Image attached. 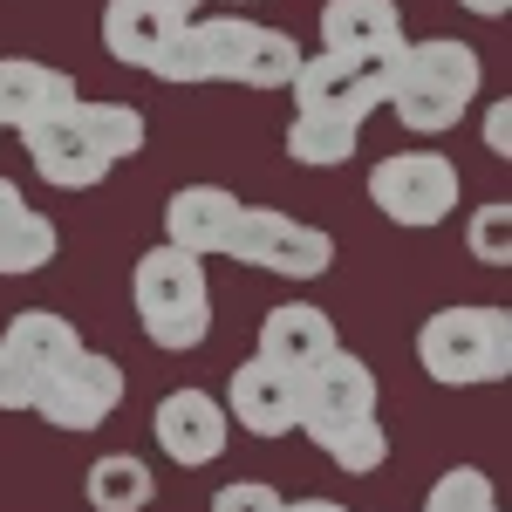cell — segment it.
<instances>
[{"instance_id": "cell-1", "label": "cell", "mask_w": 512, "mask_h": 512, "mask_svg": "<svg viewBox=\"0 0 512 512\" xmlns=\"http://www.w3.org/2000/svg\"><path fill=\"white\" fill-rule=\"evenodd\" d=\"M478 48L472 41H451V35H431V41H403L390 55V103L396 123L403 130H417V137H444V130H458L465 110H472L478 96Z\"/></svg>"}, {"instance_id": "cell-2", "label": "cell", "mask_w": 512, "mask_h": 512, "mask_svg": "<svg viewBox=\"0 0 512 512\" xmlns=\"http://www.w3.org/2000/svg\"><path fill=\"white\" fill-rule=\"evenodd\" d=\"M130 301L137 321L158 349L185 355L212 335V287H205V260L178 253V246H151L137 267H130Z\"/></svg>"}, {"instance_id": "cell-3", "label": "cell", "mask_w": 512, "mask_h": 512, "mask_svg": "<svg viewBox=\"0 0 512 512\" xmlns=\"http://www.w3.org/2000/svg\"><path fill=\"white\" fill-rule=\"evenodd\" d=\"M417 362L444 390H478L512 369V315L506 308H437L417 328Z\"/></svg>"}, {"instance_id": "cell-4", "label": "cell", "mask_w": 512, "mask_h": 512, "mask_svg": "<svg viewBox=\"0 0 512 512\" xmlns=\"http://www.w3.org/2000/svg\"><path fill=\"white\" fill-rule=\"evenodd\" d=\"M226 253L239 267L280 274V280H321L335 267V239L321 226H308V219H294V212H280V205H239V226L226 239Z\"/></svg>"}, {"instance_id": "cell-5", "label": "cell", "mask_w": 512, "mask_h": 512, "mask_svg": "<svg viewBox=\"0 0 512 512\" xmlns=\"http://www.w3.org/2000/svg\"><path fill=\"white\" fill-rule=\"evenodd\" d=\"M198 35H205L212 82H239V89H287L294 69H301V41L287 35V28L246 21V14H198Z\"/></svg>"}, {"instance_id": "cell-6", "label": "cell", "mask_w": 512, "mask_h": 512, "mask_svg": "<svg viewBox=\"0 0 512 512\" xmlns=\"http://www.w3.org/2000/svg\"><path fill=\"white\" fill-rule=\"evenodd\" d=\"M369 198L390 226H410V233H431L458 212V164L444 151H396L369 171Z\"/></svg>"}, {"instance_id": "cell-7", "label": "cell", "mask_w": 512, "mask_h": 512, "mask_svg": "<svg viewBox=\"0 0 512 512\" xmlns=\"http://www.w3.org/2000/svg\"><path fill=\"white\" fill-rule=\"evenodd\" d=\"M294 103L308 110V117H342L362 130L369 110H383L390 103V55H301V69H294Z\"/></svg>"}, {"instance_id": "cell-8", "label": "cell", "mask_w": 512, "mask_h": 512, "mask_svg": "<svg viewBox=\"0 0 512 512\" xmlns=\"http://www.w3.org/2000/svg\"><path fill=\"white\" fill-rule=\"evenodd\" d=\"M117 403H123V362H117V355L82 349L62 376L41 383L35 410L55 424V431H103V424L117 417Z\"/></svg>"}, {"instance_id": "cell-9", "label": "cell", "mask_w": 512, "mask_h": 512, "mask_svg": "<svg viewBox=\"0 0 512 512\" xmlns=\"http://www.w3.org/2000/svg\"><path fill=\"white\" fill-rule=\"evenodd\" d=\"M82 103V96H76ZM48 110L21 130V144H28V164H35V178H48L55 192H89V185H103L110 178V158L96 151V137L82 130V110Z\"/></svg>"}, {"instance_id": "cell-10", "label": "cell", "mask_w": 512, "mask_h": 512, "mask_svg": "<svg viewBox=\"0 0 512 512\" xmlns=\"http://www.w3.org/2000/svg\"><path fill=\"white\" fill-rule=\"evenodd\" d=\"M349 417H376V369L349 349H328L301 376V424L294 431H328Z\"/></svg>"}, {"instance_id": "cell-11", "label": "cell", "mask_w": 512, "mask_h": 512, "mask_svg": "<svg viewBox=\"0 0 512 512\" xmlns=\"http://www.w3.org/2000/svg\"><path fill=\"white\" fill-rule=\"evenodd\" d=\"M151 431H158L164 458L171 465H185V472H198V465H212V458H226V444H233V417H226V403L205 390H171L158 403V417H151Z\"/></svg>"}, {"instance_id": "cell-12", "label": "cell", "mask_w": 512, "mask_h": 512, "mask_svg": "<svg viewBox=\"0 0 512 512\" xmlns=\"http://www.w3.org/2000/svg\"><path fill=\"white\" fill-rule=\"evenodd\" d=\"M226 417L253 437H287L301 424V376L274 369L267 355L239 362L233 376H226Z\"/></svg>"}, {"instance_id": "cell-13", "label": "cell", "mask_w": 512, "mask_h": 512, "mask_svg": "<svg viewBox=\"0 0 512 512\" xmlns=\"http://www.w3.org/2000/svg\"><path fill=\"white\" fill-rule=\"evenodd\" d=\"M233 226H239V198L226 185H178L164 198V246H178V253L212 260V253H226Z\"/></svg>"}, {"instance_id": "cell-14", "label": "cell", "mask_w": 512, "mask_h": 512, "mask_svg": "<svg viewBox=\"0 0 512 512\" xmlns=\"http://www.w3.org/2000/svg\"><path fill=\"white\" fill-rule=\"evenodd\" d=\"M321 48L328 55H396L403 48V21L396 0H328L321 7Z\"/></svg>"}, {"instance_id": "cell-15", "label": "cell", "mask_w": 512, "mask_h": 512, "mask_svg": "<svg viewBox=\"0 0 512 512\" xmlns=\"http://www.w3.org/2000/svg\"><path fill=\"white\" fill-rule=\"evenodd\" d=\"M328 349H342V342H335V321L321 315V308H308V301L267 308V321H260V355H267L274 369H287V376H308Z\"/></svg>"}, {"instance_id": "cell-16", "label": "cell", "mask_w": 512, "mask_h": 512, "mask_svg": "<svg viewBox=\"0 0 512 512\" xmlns=\"http://www.w3.org/2000/svg\"><path fill=\"white\" fill-rule=\"evenodd\" d=\"M76 103V82L48 62H28V55H7L0 62V130H28L48 110H69Z\"/></svg>"}, {"instance_id": "cell-17", "label": "cell", "mask_w": 512, "mask_h": 512, "mask_svg": "<svg viewBox=\"0 0 512 512\" xmlns=\"http://www.w3.org/2000/svg\"><path fill=\"white\" fill-rule=\"evenodd\" d=\"M0 349L14 355V362H28L41 383H48V376H62L82 355V335H76V321L55 315V308H21V315L0 328Z\"/></svg>"}, {"instance_id": "cell-18", "label": "cell", "mask_w": 512, "mask_h": 512, "mask_svg": "<svg viewBox=\"0 0 512 512\" xmlns=\"http://www.w3.org/2000/svg\"><path fill=\"white\" fill-rule=\"evenodd\" d=\"M171 14H158L151 0H110L103 7V48L117 55L123 69H151L164 55V41H171Z\"/></svg>"}, {"instance_id": "cell-19", "label": "cell", "mask_w": 512, "mask_h": 512, "mask_svg": "<svg viewBox=\"0 0 512 512\" xmlns=\"http://www.w3.org/2000/svg\"><path fill=\"white\" fill-rule=\"evenodd\" d=\"M82 499L89 512H144L158 499V478L144 458H130V451H110V458H96L89 478H82Z\"/></svg>"}, {"instance_id": "cell-20", "label": "cell", "mask_w": 512, "mask_h": 512, "mask_svg": "<svg viewBox=\"0 0 512 512\" xmlns=\"http://www.w3.org/2000/svg\"><path fill=\"white\" fill-rule=\"evenodd\" d=\"M321 444V458L328 465H342V472H383L390 465V431L376 424V417H349V424H328V431H308Z\"/></svg>"}, {"instance_id": "cell-21", "label": "cell", "mask_w": 512, "mask_h": 512, "mask_svg": "<svg viewBox=\"0 0 512 512\" xmlns=\"http://www.w3.org/2000/svg\"><path fill=\"white\" fill-rule=\"evenodd\" d=\"M287 158L294 164H308V171H335V164H349L355 158V123L342 117H301L287 123Z\"/></svg>"}, {"instance_id": "cell-22", "label": "cell", "mask_w": 512, "mask_h": 512, "mask_svg": "<svg viewBox=\"0 0 512 512\" xmlns=\"http://www.w3.org/2000/svg\"><path fill=\"white\" fill-rule=\"evenodd\" d=\"M55 219H41L35 205H21L14 219H0V274H41L55 260Z\"/></svg>"}, {"instance_id": "cell-23", "label": "cell", "mask_w": 512, "mask_h": 512, "mask_svg": "<svg viewBox=\"0 0 512 512\" xmlns=\"http://www.w3.org/2000/svg\"><path fill=\"white\" fill-rule=\"evenodd\" d=\"M76 110H82V130L96 137V151L110 164L144 151V110H130V103H76Z\"/></svg>"}, {"instance_id": "cell-24", "label": "cell", "mask_w": 512, "mask_h": 512, "mask_svg": "<svg viewBox=\"0 0 512 512\" xmlns=\"http://www.w3.org/2000/svg\"><path fill=\"white\" fill-rule=\"evenodd\" d=\"M151 76H158V82H171V89L212 82V62H205V35H198V21H178V28H171L164 55L151 62Z\"/></svg>"}, {"instance_id": "cell-25", "label": "cell", "mask_w": 512, "mask_h": 512, "mask_svg": "<svg viewBox=\"0 0 512 512\" xmlns=\"http://www.w3.org/2000/svg\"><path fill=\"white\" fill-rule=\"evenodd\" d=\"M424 512H492V478L472 472V465H451V472L431 485Z\"/></svg>"}, {"instance_id": "cell-26", "label": "cell", "mask_w": 512, "mask_h": 512, "mask_svg": "<svg viewBox=\"0 0 512 512\" xmlns=\"http://www.w3.org/2000/svg\"><path fill=\"white\" fill-rule=\"evenodd\" d=\"M465 246H472V260H485V267H506V260H512V205H506V198H492V205H478V212H472Z\"/></svg>"}, {"instance_id": "cell-27", "label": "cell", "mask_w": 512, "mask_h": 512, "mask_svg": "<svg viewBox=\"0 0 512 512\" xmlns=\"http://www.w3.org/2000/svg\"><path fill=\"white\" fill-rule=\"evenodd\" d=\"M35 403H41V376L0 349V410H35Z\"/></svg>"}, {"instance_id": "cell-28", "label": "cell", "mask_w": 512, "mask_h": 512, "mask_svg": "<svg viewBox=\"0 0 512 512\" xmlns=\"http://www.w3.org/2000/svg\"><path fill=\"white\" fill-rule=\"evenodd\" d=\"M212 512H280V492L267 478H233V485L212 499Z\"/></svg>"}, {"instance_id": "cell-29", "label": "cell", "mask_w": 512, "mask_h": 512, "mask_svg": "<svg viewBox=\"0 0 512 512\" xmlns=\"http://www.w3.org/2000/svg\"><path fill=\"white\" fill-rule=\"evenodd\" d=\"M506 137H512V103H492V110H485V144H492L499 158H506Z\"/></svg>"}, {"instance_id": "cell-30", "label": "cell", "mask_w": 512, "mask_h": 512, "mask_svg": "<svg viewBox=\"0 0 512 512\" xmlns=\"http://www.w3.org/2000/svg\"><path fill=\"white\" fill-rule=\"evenodd\" d=\"M21 205H28V198H21V185H14V178H0V219H14Z\"/></svg>"}, {"instance_id": "cell-31", "label": "cell", "mask_w": 512, "mask_h": 512, "mask_svg": "<svg viewBox=\"0 0 512 512\" xmlns=\"http://www.w3.org/2000/svg\"><path fill=\"white\" fill-rule=\"evenodd\" d=\"M280 512H349V506H335V499H280Z\"/></svg>"}, {"instance_id": "cell-32", "label": "cell", "mask_w": 512, "mask_h": 512, "mask_svg": "<svg viewBox=\"0 0 512 512\" xmlns=\"http://www.w3.org/2000/svg\"><path fill=\"white\" fill-rule=\"evenodd\" d=\"M158 14H171V21H198V0H151Z\"/></svg>"}, {"instance_id": "cell-33", "label": "cell", "mask_w": 512, "mask_h": 512, "mask_svg": "<svg viewBox=\"0 0 512 512\" xmlns=\"http://www.w3.org/2000/svg\"><path fill=\"white\" fill-rule=\"evenodd\" d=\"M458 7H465V14H485V21H499L512 0H458Z\"/></svg>"}, {"instance_id": "cell-34", "label": "cell", "mask_w": 512, "mask_h": 512, "mask_svg": "<svg viewBox=\"0 0 512 512\" xmlns=\"http://www.w3.org/2000/svg\"><path fill=\"white\" fill-rule=\"evenodd\" d=\"M492 512H499V506H492Z\"/></svg>"}, {"instance_id": "cell-35", "label": "cell", "mask_w": 512, "mask_h": 512, "mask_svg": "<svg viewBox=\"0 0 512 512\" xmlns=\"http://www.w3.org/2000/svg\"><path fill=\"white\" fill-rule=\"evenodd\" d=\"M233 7H239V0H233Z\"/></svg>"}]
</instances>
